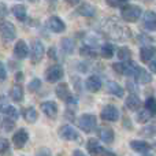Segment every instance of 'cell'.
<instances>
[{"mask_svg":"<svg viewBox=\"0 0 156 156\" xmlns=\"http://www.w3.org/2000/svg\"><path fill=\"white\" fill-rule=\"evenodd\" d=\"M140 134L147 136V137H151V136H156V121L152 123L147 125L145 127H143V130L140 132Z\"/></svg>","mask_w":156,"mask_h":156,"instance_id":"836d02e7","label":"cell"},{"mask_svg":"<svg viewBox=\"0 0 156 156\" xmlns=\"http://www.w3.org/2000/svg\"><path fill=\"white\" fill-rule=\"evenodd\" d=\"M134 80L136 83H138V85H147V83L152 82V74L145 69L138 67L134 74Z\"/></svg>","mask_w":156,"mask_h":156,"instance_id":"9a60e30c","label":"cell"},{"mask_svg":"<svg viewBox=\"0 0 156 156\" xmlns=\"http://www.w3.org/2000/svg\"><path fill=\"white\" fill-rule=\"evenodd\" d=\"M48 2H56V0H48Z\"/></svg>","mask_w":156,"mask_h":156,"instance_id":"11a10c76","label":"cell"},{"mask_svg":"<svg viewBox=\"0 0 156 156\" xmlns=\"http://www.w3.org/2000/svg\"><path fill=\"white\" fill-rule=\"evenodd\" d=\"M132 59V51L127 47H121L118 49V60L121 62H126V60Z\"/></svg>","mask_w":156,"mask_h":156,"instance_id":"1f68e13d","label":"cell"},{"mask_svg":"<svg viewBox=\"0 0 156 156\" xmlns=\"http://www.w3.org/2000/svg\"><path fill=\"white\" fill-rule=\"evenodd\" d=\"M2 114H3L4 116H8V118L15 119V121L19 118V112L16 111V108L12 107V105H10V104H7L5 107L2 108Z\"/></svg>","mask_w":156,"mask_h":156,"instance_id":"f546056e","label":"cell"},{"mask_svg":"<svg viewBox=\"0 0 156 156\" xmlns=\"http://www.w3.org/2000/svg\"><path fill=\"white\" fill-rule=\"evenodd\" d=\"M47 26H48V29L51 30V32L54 33H62L66 30V25L65 22L62 21V19L59 18V16L56 15H52L48 18V21H47Z\"/></svg>","mask_w":156,"mask_h":156,"instance_id":"9c48e42d","label":"cell"},{"mask_svg":"<svg viewBox=\"0 0 156 156\" xmlns=\"http://www.w3.org/2000/svg\"><path fill=\"white\" fill-rule=\"evenodd\" d=\"M55 93H56V96L59 97L60 100H63V101H66V100L69 99V97L71 96V92H70V88H69L67 83L62 82V83H58L56 88H55Z\"/></svg>","mask_w":156,"mask_h":156,"instance_id":"7402d4cb","label":"cell"},{"mask_svg":"<svg viewBox=\"0 0 156 156\" xmlns=\"http://www.w3.org/2000/svg\"><path fill=\"white\" fill-rule=\"evenodd\" d=\"M22 80H23V73H22V71H18V73L15 74V81H16V82H19V81H21V82H22Z\"/></svg>","mask_w":156,"mask_h":156,"instance_id":"7dc6e473","label":"cell"},{"mask_svg":"<svg viewBox=\"0 0 156 156\" xmlns=\"http://www.w3.org/2000/svg\"><path fill=\"white\" fill-rule=\"evenodd\" d=\"M85 88L88 89L89 92H92V93H94V92H97V90H100L101 89V86H103V82H101V78L100 77H97V76H89L88 78H86V81H85Z\"/></svg>","mask_w":156,"mask_h":156,"instance_id":"5bb4252c","label":"cell"},{"mask_svg":"<svg viewBox=\"0 0 156 156\" xmlns=\"http://www.w3.org/2000/svg\"><path fill=\"white\" fill-rule=\"evenodd\" d=\"M5 15H7V8H5L4 3H2V19H3V21H4Z\"/></svg>","mask_w":156,"mask_h":156,"instance_id":"bcb514c9","label":"cell"},{"mask_svg":"<svg viewBox=\"0 0 156 156\" xmlns=\"http://www.w3.org/2000/svg\"><path fill=\"white\" fill-rule=\"evenodd\" d=\"M2 37L4 41H12L16 37V29L11 22L8 21H3L2 22Z\"/></svg>","mask_w":156,"mask_h":156,"instance_id":"52a82bcc","label":"cell"},{"mask_svg":"<svg viewBox=\"0 0 156 156\" xmlns=\"http://www.w3.org/2000/svg\"><path fill=\"white\" fill-rule=\"evenodd\" d=\"M143 23L148 32L156 30V14L154 11H147L143 15Z\"/></svg>","mask_w":156,"mask_h":156,"instance_id":"e0dca14e","label":"cell"},{"mask_svg":"<svg viewBox=\"0 0 156 156\" xmlns=\"http://www.w3.org/2000/svg\"><path fill=\"white\" fill-rule=\"evenodd\" d=\"M107 90L110 92L111 94H114L115 97H119V99H122L123 94H125V89L122 88L118 82H115V81H108L107 82Z\"/></svg>","mask_w":156,"mask_h":156,"instance_id":"603a6c76","label":"cell"},{"mask_svg":"<svg viewBox=\"0 0 156 156\" xmlns=\"http://www.w3.org/2000/svg\"><path fill=\"white\" fill-rule=\"evenodd\" d=\"M0 154H2V156H11L10 143H8V140L4 137L0 140Z\"/></svg>","mask_w":156,"mask_h":156,"instance_id":"e575fe53","label":"cell"},{"mask_svg":"<svg viewBox=\"0 0 156 156\" xmlns=\"http://www.w3.org/2000/svg\"><path fill=\"white\" fill-rule=\"evenodd\" d=\"M59 137L62 138V140H66V141H80L81 140L80 133H78L74 127H71L70 125H65V126L60 127Z\"/></svg>","mask_w":156,"mask_h":156,"instance_id":"5b68a950","label":"cell"},{"mask_svg":"<svg viewBox=\"0 0 156 156\" xmlns=\"http://www.w3.org/2000/svg\"><path fill=\"white\" fill-rule=\"evenodd\" d=\"M10 97L14 103H22L23 101V86L22 83L19 82H15L11 88V92H10Z\"/></svg>","mask_w":156,"mask_h":156,"instance_id":"d6986e66","label":"cell"},{"mask_svg":"<svg viewBox=\"0 0 156 156\" xmlns=\"http://www.w3.org/2000/svg\"><path fill=\"white\" fill-rule=\"evenodd\" d=\"M48 56H49V59H54V60L58 59V54H56V49H55V47H51V48L48 49Z\"/></svg>","mask_w":156,"mask_h":156,"instance_id":"7bdbcfd3","label":"cell"},{"mask_svg":"<svg viewBox=\"0 0 156 156\" xmlns=\"http://www.w3.org/2000/svg\"><path fill=\"white\" fill-rule=\"evenodd\" d=\"M29 2H30V3H37L38 0H29Z\"/></svg>","mask_w":156,"mask_h":156,"instance_id":"f5cc1de1","label":"cell"},{"mask_svg":"<svg viewBox=\"0 0 156 156\" xmlns=\"http://www.w3.org/2000/svg\"><path fill=\"white\" fill-rule=\"evenodd\" d=\"M100 156H116L114 152H111V151H107V149H104V151L101 152V155Z\"/></svg>","mask_w":156,"mask_h":156,"instance_id":"c3c4849f","label":"cell"},{"mask_svg":"<svg viewBox=\"0 0 156 156\" xmlns=\"http://www.w3.org/2000/svg\"><path fill=\"white\" fill-rule=\"evenodd\" d=\"M130 148L134 152H137V154H148L152 149V145L144 140H134L130 141Z\"/></svg>","mask_w":156,"mask_h":156,"instance_id":"2e32d148","label":"cell"},{"mask_svg":"<svg viewBox=\"0 0 156 156\" xmlns=\"http://www.w3.org/2000/svg\"><path fill=\"white\" fill-rule=\"evenodd\" d=\"M156 55V47H154L152 44L149 45H143L140 49V59L144 63H149Z\"/></svg>","mask_w":156,"mask_h":156,"instance_id":"4fadbf2b","label":"cell"},{"mask_svg":"<svg viewBox=\"0 0 156 156\" xmlns=\"http://www.w3.org/2000/svg\"><path fill=\"white\" fill-rule=\"evenodd\" d=\"M18 2H21V0H18Z\"/></svg>","mask_w":156,"mask_h":156,"instance_id":"9f6ffc18","label":"cell"},{"mask_svg":"<svg viewBox=\"0 0 156 156\" xmlns=\"http://www.w3.org/2000/svg\"><path fill=\"white\" fill-rule=\"evenodd\" d=\"M60 48H62V52L65 55H71L74 52V49H76V41L69 37L62 38L60 40Z\"/></svg>","mask_w":156,"mask_h":156,"instance_id":"cb8c5ba5","label":"cell"},{"mask_svg":"<svg viewBox=\"0 0 156 156\" xmlns=\"http://www.w3.org/2000/svg\"><path fill=\"white\" fill-rule=\"evenodd\" d=\"M66 103H67V107L69 108H74V110H77V104H78V99L74 94H71L70 97H69L67 100H66Z\"/></svg>","mask_w":156,"mask_h":156,"instance_id":"f35d334b","label":"cell"},{"mask_svg":"<svg viewBox=\"0 0 156 156\" xmlns=\"http://www.w3.org/2000/svg\"><path fill=\"white\" fill-rule=\"evenodd\" d=\"M22 115H23V119L27 122V123H34L38 119V112L34 107H27L22 111Z\"/></svg>","mask_w":156,"mask_h":156,"instance_id":"d4e9b609","label":"cell"},{"mask_svg":"<svg viewBox=\"0 0 156 156\" xmlns=\"http://www.w3.org/2000/svg\"><path fill=\"white\" fill-rule=\"evenodd\" d=\"M100 116L103 121H108V122H116L121 118V112L119 110L112 104H108L100 111Z\"/></svg>","mask_w":156,"mask_h":156,"instance_id":"277c9868","label":"cell"},{"mask_svg":"<svg viewBox=\"0 0 156 156\" xmlns=\"http://www.w3.org/2000/svg\"><path fill=\"white\" fill-rule=\"evenodd\" d=\"M152 114L149 112L147 108H144V110L138 111L137 115H136V121L138 122V123H147V122H149V119L152 118Z\"/></svg>","mask_w":156,"mask_h":156,"instance_id":"4dcf8cb0","label":"cell"},{"mask_svg":"<svg viewBox=\"0 0 156 156\" xmlns=\"http://www.w3.org/2000/svg\"><path fill=\"white\" fill-rule=\"evenodd\" d=\"M36 156H52V152L49 148H40L36 152Z\"/></svg>","mask_w":156,"mask_h":156,"instance_id":"60d3db41","label":"cell"},{"mask_svg":"<svg viewBox=\"0 0 156 156\" xmlns=\"http://www.w3.org/2000/svg\"><path fill=\"white\" fill-rule=\"evenodd\" d=\"M40 88H41L40 78H33V80L27 83V89H29L30 92H37V90H40Z\"/></svg>","mask_w":156,"mask_h":156,"instance_id":"8d00e7d4","label":"cell"},{"mask_svg":"<svg viewBox=\"0 0 156 156\" xmlns=\"http://www.w3.org/2000/svg\"><path fill=\"white\" fill-rule=\"evenodd\" d=\"M148 65H149V70H151L152 73H155V74H156V56L151 60V62L148 63Z\"/></svg>","mask_w":156,"mask_h":156,"instance_id":"f6af8a7d","label":"cell"},{"mask_svg":"<svg viewBox=\"0 0 156 156\" xmlns=\"http://www.w3.org/2000/svg\"><path fill=\"white\" fill-rule=\"evenodd\" d=\"M121 2L122 3H126V2H129V0H121Z\"/></svg>","mask_w":156,"mask_h":156,"instance_id":"db71d44e","label":"cell"},{"mask_svg":"<svg viewBox=\"0 0 156 156\" xmlns=\"http://www.w3.org/2000/svg\"><path fill=\"white\" fill-rule=\"evenodd\" d=\"M97 137L105 144H112L114 138H115V133L111 127L107 126H99L97 127Z\"/></svg>","mask_w":156,"mask_h":156,"instance_id":"ba28073f","label":"cell"},{"mask_svg":"<svg viewBox=\"0 0 156 156\" xmlns=\"http://www.w3.org/2000/svg\"><path fill=\"white\" fill-rule=\"evenodd\" d=\"M114 54H115V47L111 43L103 44L101 48H100V55H101L104 59H111V58L114 56Z\"/></svg>","mask_w":156,"mask_h":156,"instance_id":"4316f807","label":"cell"},{"mask_svg":"<svg viewBox=\"0 0 156 156\" xmlns=\"http://www.w3.org/2000/svg\"><path fill=\"white\" fill-rule=\"evenodd\" d=\"M125 105H126V108L130 111H137L138 108L141 107V100L136 93H130L129 96L126 97V100H125Z\"/></svg>","mask_w":156,"mask_h":156,"instance_id":"ffe728a7","label":"cell"},{"mask_svg":"<svg viewBox=\"0 0 156 156\" xmlns=\"http://www.w3.org/2000/svg\"><path fill=\"white\" fill-rule=\"evenodd\" d=\"M41 111H43L44 115H47L48 118H56L58 115V111H59V108H58V104L55 101H52V100H47V101H43L41 103Z\"/></svg>","mask_w":156,"mask_h":156,"instance_id":"8fae6325","label":"cell"},{"mask_svg":"<svg viewBox=\"0 0 156 156\" xmlns=\"http://www.w3.org/2000/svg\"><path fill=\"white\" fill-rule=\"evenodd\" d=\"M89 67H90V65H89L88 62H80L77 65L78 71H81V73H86V71L89 70Z\"/></svg>","mask_w":156,"mask_h":156,"instance_id":"ab89813d","label":"cell"},{"mask_svg":"<svg viewBox=\"0 0 156 156\" xmlns=\"http://www.w3.org/2000/svg\"><path fill=\"white\" fill-rule=\"evenodd\" d=\"M27 140H29V133L25 129H19L15 134L12 136V144L16 149H22L26 145Z\"/></svg>","mask_w":156,"mask_h":156,"instance_id":"30bf717a","label":"cell"},{"mask_svg":"<svg viewBox=\"0 0 156 156\" xmlns=\"http://www.w3.org/2000/svg\"><path fill=\"white\" fill-rule=\"evenodd\" d=\"M141 14H143V10L141 7L136 4H126L125 7H122V18L126 22H137L140 19Z\"/></svg>","mask_w":156,"mask_h":156,"instance_id":"7a4b0ae2","label":"cell"},{"mask_svg":"<svg viewBox=\"0 0 156 156\" xmlns=\"http://www.w3.org/2000/svg\"><path fill=\"white\" fill-rule=\"evenodd\" d=\"M2 127L4 132H12V130L15 129V119L4 116V118L2 119Z\"/></svg>","mask_w":156,"mask_h":156,"instance_id":"d6a6232c","label":"cell"},{"mask_svg":"<svg viewBox=\"0 0 156 156\" xmlns=\"http://www.w3.org/2000/svg\"><path fill=\"white\" fill-rule=\"evenodd\" d=\"M66 2H67L69 4H70V5H77L78 3L81 2V0H66Z\"/></svg>","mask_w":156,"mask_h":156,"instance_id":"f907efd6","label":"cell"},{"mask_svg":"<svg viewBox=\"0 0 156 156\" xmlns=\"http://www.w3.org/2000/svg\"><path fill=\"white\" fill-rule=\"evenodd\" d=\"M30 51H29V47H27V44L25 43L23 40H18L15 44V47H14V56L16 58V59L22 60V59H26L27 56H29Z\"/></svg>","mask_w":156,"mask_h":156,"instance_id":"7c38bea8","label":"cell"},{"mask_svg":"<svg viewBox=\"0 0 156 156\" xmlns=\"http://www.w3.org/2000/svg\"><path fill=\"white\" fill-rule=\"evenodd\" d=\"M73 78H74V77H73ZM74 80H76L77 82H80V80H78V78H74ZM74 86H77V89L80 90V83H74Z\"/></svg>","mask_w":156,"mask_h":156,"instance_id":"816d5d0a","label":"cell"},{"mask_svg":"<svg viewBox=\"0 0 156 156\" xmlns=\"http://www.w3.org/2000/svg\"><path fill=\"white\" fill-rule=\"evenodd\" d=\"M138 41H140L143 45H149V44L154 43V38L147 36V34H140L138 36Z\"/></svg>","mask_w":156,"mask_h":156,"instance_id":"74e56055","label":"cell"},{"mask_svg":"<svg viewBox=\"0 0 156 156\" xmlns=\"http://www.w3.org/2000/svg\"><path fill=\"white\" fill-rule=\"evenodd\" d=\"M86 149L90 156H100L101 152L104 151V148L99 143V138H89L86 143Z\"/></svg>","mask_w":156,"mask_h":156,"instance_id":"ac0fdd59","label":"cell"},{"mask_svg":"<svg viewBox=\"0 0 156 156\" xmlns=\"http://www.w3.org/2000/svg\"><path fill=\"white\" fill-rule=\"evenodd\" d=\"M73 156H86V155L83 154L82 151H80V149H76V151L73 152Z\"/></svg>","mask_w":156,"mask_h":156,"instance_id":"681fc988","label":"cell"},{"mask_svg":"<svg viewBox=\"0 0 156 156\" xmlns=\"http://www.w3.org/2000/svg\"><path fill=\"white\" fill-rule=\"evenodd\" d=\"M63 78V69L60 65H52L45 70V80L48 82H58Z\"/></svg>","mask_w":156,"mask_h":156,"instance_id":"8992f818","label":"cell"},{"mask_svg":"<svg viewBox=\"0 0 156 156\" xmlns=\"http://www.w3.org/2000/svg\"><path fill=\"white\" fill-rule=\"evenodd\" d=\"M12 14H14V16H15L18 21H21V22H23V21H26V16H27V11H26V7H25L23 4H16V5H14L12 7Z\"/></svg>","mask_w":156,"mask_h":156,"instance_id":"484cf974","label":"cell"},{"mask_svg":"<svg viewBox=\"0 0 156 156\" xmlns=\"http://www.w3.org/2000/svg\"><path fill=\"white\" fill-rule=\"evenodd\" d=\"M78 127L85 133H92L97 126V118L93 114H83L78 118Z\"/></svg>","mask_w":156,"mask_h":156,"instance_id":"6da1fadb","label":"cell"},{"mask_svg":"<svg viewBox=\"0 0 156 156\" xmlns=\"http://www.w3.org/2000/svg\"><path fill=\"white\" fill-rule=\"evenodd\" d=\"M44 54H45V47H44L43 41L34 40L32 43V48H30V60H32V63L37 65L43 59Z\"/></svg>","mask_w":156,"mask_h":156,"instance_id":"3957f363","label":"cell"},{"mask_svg":"<svg viewBox=\"0 0 156 156\" xmlns=\"http://www.w3.org/2000/svg\"><path fill=\"white\" fill-rule=\"evenodd\" d=\"M77 14H80L81 16H85V18H93L96 15V8L89 3H82L77 8Z\"/></svg>","mask_w":156,"mask_h":156,"instance_id":"44dd1931","label":"cell"},{"mask_svg":"<svg viewBox=\"0 0 156 156\" xmlns=\"http://www.w3.org/2000/svg\"><path fill=\"white\" fill-rule=\"evenodd\" d=\"M107 2L108 5H111V7H119V5L122 4L121 0H105Z\"/></svg>","mask_w":156,"mask_h":156,"instance_id":"ee69618b","label":"cell"},{"mask_svg":"<svg viewBox=\"0 0 156 156\" xmlns=\"http://www.w3.org/2000/svg\"><path fill=\"white\" fill-rule=\"evenodd\" d=\"M144 105H145V108L152 114V115L156 116V99H155L154 96H149L148 99L145 100Z\"/></svg>","mask_w":156,"mask_h":156,"instance_id":"d590c367","label":"cell"},{"mask_svg":"<svg viewBox=\"0 0 156 156\" xmlns=\"http://www.w3.org/2000/svg\"><path fill=\"white\" fill-rule=\"evenodd\" d=\"M80 54H81V56L88 58V59H93V58L97 56V51L92 45H89V44L81 47V48H80Z\"/></svg>","mask_w":156,"mask_h":156,"instance_id":"83f0119b","label":"cell"},{"mask_svg":"<svg viewBox=\"0 0 156 156\" xmlns=\"http://www.w3.org/2000/svg\"><path fill=\"white\" fill-rule=\"evenodd\" d=\"M5 78H7V69H5L4 63H0V80H2V82H4Z\"/></svg>","mask_w":156,"mask_h":156,"instance_id":"b9f144b4","label":"cell"},{"mask_svg":"<svg viewBox=\"0 0 156 156\" xmlns=\"http://www.w3.org/2000/svg\"><path fill=\"white\" fill-rule=\"evenodd\" d=\"M137 69H138V66L133 60H126V62H123V76L134 77Z\"/></svg>","mask_w":156,"mask_h":156,"instance_id":"f1b7e54d","label":"cell"}]
</instances>
